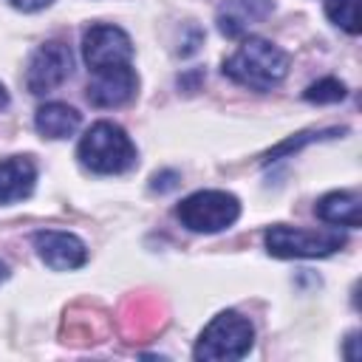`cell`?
I'll return each mask as SVG.
<instances>
[{
  "instance_id": "1",
  "label": "cell",
  "mask_w": 362,
  "mask_h": 362,
  "mask_svg": "<svg viewBox=\"0 0 362 362\" xmlns=\"http://www.w3.org/2000/svg\"><path fill=\"white\" fill-rule=\"evenodd\" d=\"M223 74L243 88L272 90L288 74V54L263 37H246L238 51L223 59Z\"/></svg>"
},
{
  "instance_id": "2",
  "label": "cell",
  "mask_w": 362,
  "mask_h": 362,
  "mask_svg": "<svg viewBox=\"0 0 362 362\" xmlns=\"http://www.w3.org/2000/svg\"><path fill=\"white\" fill-rule=\"evenodd\" d=\"M76 156L82 167L96 175H119L136 164V147L130 136L113 122H96L79 141Z\"/></svg>"
},
{
  "instance_id": "3",
  "label": "cell",
  "mask_w": 362,
  "mask_h": 362,
  "mask_svg": "<svg viewBox=\"0 0 362 362\" xmlns=\"http://www.w3.org/2000/svg\"><path fill=\"white\" fill-rule=\"evenodd\" d=\"M255 342V328L246 317L235 314V311H221L198 337L195 342V359H243L252 351Z\"/></svg>"
},
{
  "instance_id": "4",
  "label": "cell",
  "mask_w": 362,
  "mask_h": 362,
  "mask_svg": "<svg viewBox=\"0 0 362 362\" xmlns=\"http://www.w3.org/2000/svg\"><path fill=\"white\" fill-rule=\"evenodd\" d=\"M240 215V201L226 189H201L187 195L175 206L181 226L192 232H221L229 229Z\"/></svg>"
},
{
  "instance_id": "5",
  "label": "cell",
  "mask_w": 362,
  "mask_h": 362,
  "mask_svg": "<svg viewBox=\"0 0 362 362\" xmlns=\"http://www.w3.org/2000/svg\"><path fill=\"white\" fill-rule=\"evenodd\" d=\"M266 249L274 257H328L345 246V235L339 229H300V226H269Z\"/></svg>"
},
{
  "instance_id": "6",
  "label": "cell",
  "mask_w": 362,
  "mask_h": 362,
  "mask_svg": "<svg viewBox=\"0 0 362 362\" xmlns=\"http://www.w3.org/2000/svg\"><path fill=\"white\" fill-rule=\"evenodd\" d=\"M82 57L90 71H105L113 65H130L133 59V42L124 28L99 23L90 25L82 37Z\"/></svg>"
},
{
  "instance_id": "7",
  "label": "cell",
  "mask_w": 362,
  "mask_h": 362,
  "mask_svg": "<svg viewBox=\"0 0 362 362\" xmlns=\"http://www.w3.org/2000/svg\"><path fill=\"white\" fill-rule=\"evenodd\" d=\"M71 68H74V54L65 42L59 40H51L45 45H40L34 51V57L28 59V68H25V88L34 93V96H42L54 88H59L68 76H71Z\"/></svg>"
},
{
  "instance_id": "8",
  "label": "cell",
  "mask_w": 362,
  "mask_h": 362,
  "mask_svg": "<svg viewBox=\"0 0 362 362\" xmlns=\"http://www.w3.org/2000/svg\"><path fill=\"white\" fill-rule=\"evenodd\" d=\"M139 79L130 65H113L105 71H93L88 82V102L93 107H122L136 96Z\"/></svg>"
},
{
  "instance_id": "9",
  "label": "cell",
  "mask_w": 362,
  "mask_h": 362,
  "mask_svg": "<svg viewBox=\"0 0 362 362\" xmlns=\"http://www.w3.org/2000/svg\"><path fill=\"white\" fill-rule=\"evenodd\" d=\"M34 249H37L40 260L54 272H71V269L85 266V260H88L85 243L71 232L42 229L34 235Z\"/></svg>"
},
{
  "instance_id": "10",
  "label": "cell",
  "mask_w": 362,
  "mask_h": 362,
  "mask_svg": "<svg viewBox=\"0 0 362 362\" xmlns=\"http://www.w3.org/2000/svg\"><path fill=\"white\" fill-rule=\"evenodd\" d=\"M272 6V0H223L218 8V31L229 40H238L252 25L263 23Z\"/></svg>"
},
{
  "instance_id": "11",
  "label": "cell",
  "mask_w": 362,
  "mask_h": 362,
  "mask_svg": "<svg viewBox=\"0 0 362 362\" xmlns=\"http://www.w3.org/2000/svg\"><path fill=\"white\" fill-rule=\"evenodd\" d=\"M37 167L28 156H8L0 161V204L23 201L34 192Z\"/></svg>"
},
{
  "instance_id": "12",
  "label": "cell",
  "mask_w": 362,
  "mask_h": 362,
  "mask_svg": "<svg viewBox=\"0 0 362 362\" xmlns=\"http://www.w3.org/2000/svg\"><path fill=\"white\" fill-rule=\"evenodd\" d=\"M79 122H82V116L65 102H48L34 116L37 133L45 136V139H68V136L76 133Z\"/></svg>"
},
{
  "instance_id": "13",
  "label": "cell",
  "mask_w": 362,
  "mask_h": 362,
  "mask_svg": "<svg viewBox=\"0 0 362 362\" xmlns=\"http://www.w3.org/2000/svg\"><path fill=\"white\" fill-rule=\"evenodd\" d=\"M317 218L325 221V223H334V226H351L356 229L362 221H359V198L351 195V192H328L317 201L314 206Z\"/></svg>"
},
{
  "instance_id": "14",
  "label": "cell",
  "mask_w": 362,
  "mask_h": 362,
  "mask_svg": "<svg viewBox=\"0 0 362 362\" xmlns=\"http://www.w3.org/2000/svg\"><path fill=\"white\" fill-rule=\"evenodd\" d=\"M325 14L348 34H359V0H325Z\"/></svg>"
},
{
  "instance_id": "15",
  "label": "cell",
  "mask_w": 362,
  "mask_h": 362,
  "mask_svg": "<svg viewBox=\"0 0 362 362\" xmlns=\"http://www.w3.org/2000/svg\"><path fill=\"white\" fill-rule=\"evenodd\" d=\"M305 102H314V105H331V102H342L345 99V85L334 76H325V79H317L305 88Z\"/></svg>"
},
{
  "instance_id": "16",
  "label": "cell",
  "mask_w": 362,
  "mask_h": 362,
  "mask_svg": "<svg viewBox=\"0 0 362 362\" xmlns=\"http://www.w3.org/2000/svg\"><path fill=\"white\" fill-rule=\"evenodd\" d=\"M14 8H20V11H40V8H45V6H51L54 0H8Z\"/></svg>"
},
{
  "instance_id": "17",
  "label": "cell",
  "mask_w": 362,
  "mask_h": 362,
  "mask_svg": "<svg viewBox=\"0 0 362 362\" xmlns=\"http://www.w3.org/2000/svg\"><path fill=\"white\" fill-rule=\"evenodd\" d=\"M8 105V93H6V88L0 85V107H6Z\"/></svg>"
},
{
  "instance_id": "18",
  "label": "cell",
  "mask_w": 362,
  "mask_h": 362,
  "mask_svg": "<svg viewBox=\"0 0 362 362\" xmlns=\"http://www.w3.org/2000/svg\"><path fill=\"white\" fill-rule=\"evenodd\" d=\"M6 277H8V266H6V263H3V260H0V283H3V280H6Z\"/></svg>"
}]
</instances>
